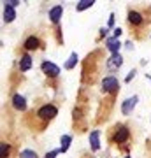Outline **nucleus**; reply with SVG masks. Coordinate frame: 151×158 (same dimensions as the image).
Returning a JSON list of instances; mask_svg holds the SVG:
<instances>
[{"label": "nucleus", "instance_id": "f257e3e1", "mask_svg": "<svg viewBox=\"0 0 151 158\" xmlns=\"http://www.w3.org/2000/svg\"><path fill=\"white\" fill-rule=\"evenodd\" d=\"M111 139H112L114 144H125V142L130 139L128 127H125V125H118V127H114V132H112Z\"/></svg>", "mask_w": 151, "mask_h": 158}, {"label": "nucleus", "instance_id": "f03ea898", "mask_svg": "<svg viewBox=\"0 0 151 158\" xmlns=\"http://www.w3.org/2000/svg\"><path fill=\"white\" fill-rule=\"evenodd\" d=\"M56 114H58L56 106H53V104H46V106H42V107L37 111V118L42 119L44 123H48V121H51V119L56 118Z\"/></svg>", "mask_w": 151, "mask_h": 158}, {"label": "nucleus", "instance_id": "7ed1b4c3", "mask_svg": "<svg viewBox=\"0 0 151 158\" xmlns=\"http://www.w3.org/2000/svg\"><path fill=\"white\" fill-rule=\"evenodd\" d=\"M102 90L106 91V93H116L120 90V83H118V79L114 76H107V77L102 79Z\"/></svg>", "mask_w": 151, "mask_h": 158}, {"label": "nucleus", "instance_id": "20e7f679", "mask_svg": "<svg viewBox=\"0 0 151 158\" xmlns=\"http://www.w3.org/2000/svg\"><path fill=\"white\" fill-rule=\"evenodd\" d=\"M40 69H42V72L48 76V77H58L60 76V67L58 65H55L53 62H42V65H40Z\"/></svg>", "mask_w": 151, "mask_h": 158}, {"label": "nucleus", "instance_id": "39448f33", "mask_svg": "<svg viewBox=\"0 0 151 158\" xmlns=\"http://www.w3.org/2000/svg\"><path fill=\"white\" fill-rule=\"evenodd\" d=\"M137 102H139V97H137V95L127 98V100L121 104V113H123L125 116L132 114V113H134V109H135V106H137Z\"/></svg>", "mask_w": 151, "mask_h": 158}, {"label": "nucleus", "instance_id": "423d86ee", "mask_svg": "<svg viewBox=\"0 0 151 158\" xmlns=\"http://www.w3.org/2000/svg\"><path fill=\"white\" fill-rule=\"evenodd\" d=\"M121 65H123V58H121L120 53L118 55H111V56L107 58V69L109 70H118Z\"/></svg>", "mask_w": 151, "mask_h": 158}, {"label": "nucleus", "instance_id": "0eeeda50", "mask_svg": "<svg viewBox=\"0 0 151 158\" xmlns=\"http://www.w3.org/2000/svg\"><path fill=\"white\" fill-rule=\"evenodd\" d=\"M23 48L27 51H35L40 48V40L39 37H35V35H30V37H27L25 39V42H23Z\"/></svg>", "mask_w": 151, "mask_h": 158}, {"label": "nucleus", "instance_id": "6e6552de", "mask_svg": "<svg viewBox=\"0 0 151 158\" xmlns=\"http://www.w3.org/2000/svg\"><path fill=\"white\" fill-rule=\"evenodd\" d=\"M128 23L132 27H141L144 23V18L139 11H128Z\"/></svg>", "mask_w": 151, "mask_h": 158}, {"label": "nucleus", "instance_id": "1a4fd4ad", "mask_svg": "<svg viewBox=\"0 0 151 158\" xmlns=\"http://www.w3.org/2000/svg\"><path fill=\"white\" fill-rule=\"evenodd\" d=\"M90 148H91V151H99L100 149V132L99 130H93L90 134Z\"/></svg>", "mask_w": 151, "mask_h": 158}, {"label": "nucleus", "instance_id": "9d476101", "mask_svg": "<svg viewBox=\"0 0 151 158\" xmlns=\"http://www.w3.org/2000/svg\"><path fill=\"white\" fill-rule=\"evenodd\" d=\"M106 46H107V49L111 51L112 55H118V53H120V48H121V42H120V39L109 37V39L106 40Z\"/></svg>", "mask_w": 151, "mask_h": 158}, {"label": "nucleus", "instance_id": "9b49d317", "mask_svg": "<svg viewBox=\"0 0 151 158\" xmlns=\"http://www.w3.org/2000/svg\"><path fill=\"white\" fill-rule=\"evenodd\" d=\"M12 107L18 111H25L27 109V98L23 95H14L12 97Z\"/></svg>", "mask_w": 151, "mask_h": 158}, {"label": "nucleus", "instance_id": "f8f14e48", "mask_svg": "<svg viewBox=\"0 0 151 158\" xmlns=\"http://www.w3.org/2000/svg\"><path fill=\"white\" fill-rule=\"evenodd\" d=\"M62 14H63V7L62 6H55L49 11V19L53 23H58L60 21V18H62Z\"/></svg>", "mask_w": 151, "mask_h": 158}, {"label": "nucleus", "instance_id": "ddd939ff", "mask_svg": "<svg viewBox=\"0 0 151 158\" xmlns=\"http://www.w3.org/2000/svg\"><path fill=\"white\" fill-rule=\"evenodd\" d=\"M18 67H19V70H21V72H27V70H30V67H32V58L28 56V55H23V56L19 58Z\"/></svg>", "mask_w": 151, "mask_h": 158}, {"label": "nucleus", "instance_id": "4468645a", "mask_svg": "<svg viewBox=\"0 0 151 158\" xmlns=\"http://www.w3.org/2000/svg\"><path fill=\"white\" fill-rule=\"evenodd\" d=\"M14 18H16V11H14L12 7H9V6L4 7V21H6V23H12V21H14Z\"/></svg>", "mask_w": 151, "mask_h": 158}, {"label": "nucleus", "instance_id": "2eb2a0df", "mask_svg": "<svg viewBox=\"0 0 151 158\" xmlns=\"http://www.w3.org/2000/svg\"><path fill=\"white\" fill-rule=\"evenodd\" d=\"M93 0H81V2H78V6H76V11L81 12V11H86V9H90V7H93Z\"/></svg>", "mask_w": 151, "mask_h": 158}, {"label": "nucleus", "instance_id": "dca6fc26", "mask_svg": "<svg viewBox=\"0 0 151 158\" xmlns=\"http://www.w3.org/2000/svg\"><path fill=\"white\" fill-rule=\"evenodd\" d=\"M70 142H72V137L70 135H62V139H60V151L62 153H65L69 149V146H70Z\"/></svg>", "mask_w": 151, "mask_h": 158}, {"label": "nucleus", "instance_id": "f3484780", "mask_svg": "<svg viewBox=\"0 0 151 158\" xmlns=\"http://www.w3.org/2000/svg\"><path fill=\"white\" fill-rule=\"evenodd\" d=\"M78 60H79L78 53H72V55L69 56L67 63H65V69H67V70H70V69H74V67H76V63H78Z\"/></svg>", "mask_w": 151, "mask_h": 158}, {"label": "nucleus", "instance_id": "a211bd4d", "mask_svg": "<svg viewBox=\"0 0 151 158\" xmlns=\"http://www.w3.org/2000/svg\"><path fill=\"white\" fill-rule=\"evenodd\" d=\"M11 153V146L7 142H0V158H7Z\"/></svg>", "mask_w": 151, "mask_h": 158}, {"label": "nucleus", "instance_id": "6ab92c4d", "mask_svg": "<svg viewBox=\"0 0 151 158\" xmlns=\"http://www.w3.org/2000/svg\"><path fill=\"white\" fill-rule=\"evenodd\" d=\"M19 158H39V156H37V153L32 151V149H23V151L19 153Z\"/></svg>", "mask_w": 151, "mask_h": 158}, {"label": "nucleus", "instance_id": "aec40b11", "mask_svg": "<svg viewBox=\"0 0 151 158\" xmlns=\"http://www.w3.org/2000/svg\"><path fill=\"white\" fill-rule=\"evenodd\" d=\"M4 4L14 9V7H18V6H19V4H21V2H18V0H9V2H4Z\"/></svg>", "mask_w": 151, "mask_h": 158}, {"label": "nucleus", "instance_id": "412c9836", "mask_svg": "<svg viewBox=\"0 0 151 158\" xmlns=\"http://www.w3.org/2000/svg\"><path fill=\"white\" fill-rule=\"evenodd\" d=\"M58 153H62V151H60V149H53V151H49V153H48V155H46L44 158H55L56 155H58Z\"/></svg>", "mask_w": 151, "mask_h": 158}, {"label": "nucleus", "instance_id": "4be33fe9", "mask_svg": "<svg viewBox=\"0 0 151 158\" xmlns=\"http://www.w3.org/2000/svg\"><path fill=\"white\" fill-rule=\"evenodd\" d=\"M132 77H135V70H130L128 76L125 77V81H127V83H130V81H132Z\"/></svg>", "mask_w": 151, "mask_h": 158}, {"label": "nucleus", "instance_id": "5701e85b", "mask_svg": "<svg viewBox=\"0 0 151 158\" xmlns=\"http://www.w3.org/2000/svg\"><path fill=\"white\" fill-rule=\"evenodd\" d=\"M121 35V28H114V39H118Z\"/></svg>", "mask_w": 151, "mask_h": 158}, {"label": "nucleus", "instance_id": "b1692460", "mask_svg": "<svg viewBox=\"0 0 151 158\" xmlns=\"http://www.w3.org/2000/svg\"><path fill=\"white\" fill-rule=\"evenodd\" d=\"M112 25H114V16L111 14V18H109V27H112Z\"/></svg>", "mask_w": 151, "mask_h": 158}, {"label": "nucleus", "instance_id": "393cba45", "mask_svg": "<svg viewBox=\"0 0 151 158\" xmlns=\"http://www.w3.org/2000/svg\"><path fill=\"white\" fill-rule=\"evenodd\" d=\"M107 32H109V30H107V28H102V30H100V35H102V37H104V35H106Z\"/></svg>", "mask_w": 151, "mask_h": 158}, {"label": "nucleus", "instance_id": "a878e982", "mask_svg": "<svg viewBox=\"0 0 151 158\" xmlns=\"http://www.w3.org/2000/svg\"><path fill=\"white\" fill-rule=\"evenodd\" d=\"M146 77H148V79H149V81H151V76H149V74H146Z\"/></svg>", "mask_w": 151, "mask_h": 158}, {"label": "nucleus", "instance_id": "bb28decb", "mask_svg": "<svg viewBox=\"0 0 151 158\" xmlns=\"http://www.w3.org/2000/svg\"><path fill=\"white\" fill-rule=\"evenodd\" d=\"M125 158H130V156H125Z\"/></svg>", "mask_w": 151, "mask_h": 158}]
</instances>
